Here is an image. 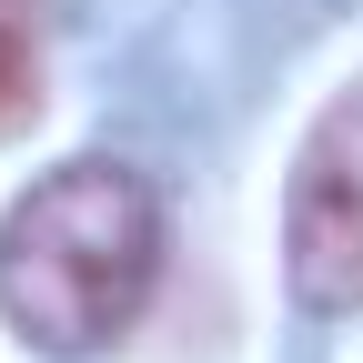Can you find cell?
Instances as JSON below:
<instances>
[{
  "label": "cell",
  "instance_id": "obj_3",
  "mask_svg": "<svg viewBox=\"0 0 363 363\" xmlns=\"http://www.w3.org/2000/svg\"><path fill=\"white\" fill-rule=\"evenodd\" d=\"M40 121V21H0V142Z\"/></svg>",
  "mask_w": 363,
  "mask_h": 363
},
{
  "label": "cell",
  "instance_id": "obj_1",
  "mask_svg": "<svg viewBox=\"0 0 363 363\" xmlns=\"http://www.w3.org/2000/svg\"><path fill=\"white\" fill-rule=\"evenodd\" d=\"M162 283V192L131 162H61L0 212V323L30 353H101Z\"/></svg>",
  "mask_w": 363,
  "mask_h": 363
},
{
  "label": "cell",
  "instance_id": "obj_2",
  "mask_svg": "<svg viewBox=\"0 0 363 363\" xmlns=\"http://www.w3.org/2000/svg\"><path fill=\"white\" fill-rule=\"evenodd\" d=\"M283 272L303 313H363V81L333 91L283 182Z\"/></svg>",
  "mask_w": 363,
  "mask_h": 363
},
{
  "label": "cell",
  "instance_id": "obj_4",
  "mask_svg": "<svg viewBox=\"0 0 363 363\" xmlns=\"http://www.w3.org/2000/svg\"><path fill=\"white\" fill-rule=\"evenodd\" d=\"M0 21H40V0H0Z\"/></svg>",
  "mask_w": 363,
  "mask_h": 363
}]
</instances>
